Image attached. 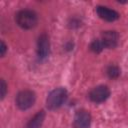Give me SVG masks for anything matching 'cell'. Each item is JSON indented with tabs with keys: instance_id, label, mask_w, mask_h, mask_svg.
<instances>
[{
	"instance_id": "6da1fadb",
	"label": "cell",
	"mask_w": 128,
	"mask_h": 128,
	"mask_svg": "<svg viewBox=\"0 0 128 128\" xmlns=\"http://www.w3.org/2000/svg\"><path fill=\"white\" fill-rule=\"evenodd\" d=\"M15 20H16V23L21 28L32 29L36 26L38 22V17L34 11L24 9V10H20L19 12H17L15 16Z\"/></svg>"
},
{
	"instance_id": "7c38bea8",
	"label": "cell",
	"mask_w": 128,
	"mask_h": 128,
	"mask_svg": "<svg viewBox=\"0 0 128 128\" xmlns=\"http://www.w3.org/2000/svg\"><path fill=\"white\" fill-rule=\"evenodd\" d=\"M0 89H1V99H3L6 95L7 92V85L5 83V81L3 79H1V85H0Z\"/></svg>"
},
{
	"instance_id": "30bf717a",
	"label": "cell",
	"mask_w": 128,
	"mask_h": 128,
	"mask_svg": "<svg viewBox=\"0 0 128 128\" xmlns=\"http://www.w3.org/2000/svg\"><path fill=\"white\" fill-rule=\"evenodd\" d=\"M106 73L108 75L109 78H112V79H115L117 78L119 75H120V69L118 66L116 65H110L107 70H106Z\"/></svg>"
},
{
	"instance_id": "277c9868",
	"label": "cell",
	"mask_w": 128,
	"mask_h": 128,
	"mask_svg": "<svg viewBox=\"0 0 128 128\" xmlns=\"http://www.w3.org/2000/svg\"><path fill=\"white\" fill-rule=\"evenodd\" d=\"M110 95V90L105 85H99L93 88L89 93V98L94 103H102L104 102Z\"/></svg>"
},
{
	"instance_id": "8992f818",
	"label": "cell",
	"mask_w": 128,
	"mask_h": 128,
	"mask_svg": "<svg viewBox=\"0 0 128 128\" xmlns=\"http://www.w3.org/2000/svg\"><path fill=\"white\" fill-rule=\"evenodd\" d=\"M91 124V115L86 110H78L74 116L75 128H89Z\"/></svg>"
},
{
	"instance_id": "5b68a950",
	"label": "cell",
	"mask_w": 128,
	"mask_h": 128,
	"mask_svg": "<svg viewBox=\"0 0 128 128\" xmlns=\"http://www.w3.org/2000/svg\"><path fill=\"white\" fill-rule=\"evenodd\" d=\"M50 52V42L49 38L46 34H42L38 38L37 42V54L40 60H44L47 58Z\"/></svg>"
},
{
	"instance_id": "3957f363",
	"label": "cell",
	"mask_w": 128,
	"mask_h": 128,
	"mask_svg": "<svg viewBox=\"0 0 128 128\" xmlns=\"http://www.w3.org/2000/svg\"><path fill=\"white\" fill-rule=\"evenodd\" d=\"M35 100H36L35 93L31 90L20 91L17 94L16 99H15L17 107L21 110H26V109H29L30 107H32L33 104L35 103Z\"/></svg>"
},
{
	"instance_id": "ba28073f",
	"label": "cell",
	"mask_w": 128,
	"mask_h": 128,
	"mask_svg": "<svg viewBox=\"0 0 128 128\" xmlns=\"http://www.w3.org/2000/svg\"><path fill=\"white\" fill-rule=\"evenodd\" d=\"M96 12L101 19L108 21V22H113L119 18L118 12H116L115 10L110 9L108 7H105V6H98L96 8Z\"/></svg>"
},
{
	"instance_id": "4fadbf2b",
	"label": "cell",
	"mask_w": 128,
	"mask_h": 128,
	"mask_svg": "<svg viewBox=\"0 0 128 128\" xmlns=\"http://www.w3.org/2000/svg\"><path fill=\"white\" fill-rule=\"evenodd\" d=\"M6 50H7V47H6L5 43L3 41H1V45H0V54H1V56H4L5 55Z\"/></svg>"
},
{
	"instance_id": "7a4b0ae2",
	"label": "cell",
	"mask_w": 128,
	"mask_h": 128,
	"mask_svg": "<svg viewBox=\"0 0 128 128\" xmlns=\"http://www.w3.org/2000/svg\"><path fill=\"white\" fill-rule=\"evenodd\" d=\"M67 91L64 88H56L52 90L46 99V105L47 108L50 110H56L60 108L67 99Z\"/></svg>"
},
{
	"instance_id": "9c48e42d",
	"label": "cell",
	"mask_w": 128,
	"mask_h": 128,
	"mask_svg": "<svg viewBox=\"0 0 128 128\" xmlns=\"http://www.w3.org/2000/svg\"><path fill=\"white\" fill-rule=\"evenodd\" d=\"M44 118H45L44 111H39L29 120V122L27 123L25 128H41Z\"/></svg>"
},
{
	"instance_id": "52a82bcc",
	"label": "cell",
	"mask_w": 128,
	"mask_h": 128,
	"mask_svg": "<svg viewBox=\"0 0 128 128\" xmlns=\"http://www.w3.org/2000/svg\"><path fill=\"white\" fill-rule=\"evenodd\" d=\"M118 33L116 31H105L101 35V41L105 48H115L118 44Z\"/></svg>"
},
{
	"instance_id": "8fae6325",
	"label": "cell",
	"mask_w": 128,
	"mask_h": 128,
	"mask_svg": "<svg viewBox=\"0 0 128 128\" xmlns=\"http://www.w3.org/2000/svg\"><path fill=\"white\" fill-rule=\"evenodd\" d=\"M103 48H105V47H104V45H103L101 39L94 40V41L91 43V45H90V49H91V51H93L94 53H100V52L103 50Z\"/></svg>"
}]
</instances>
